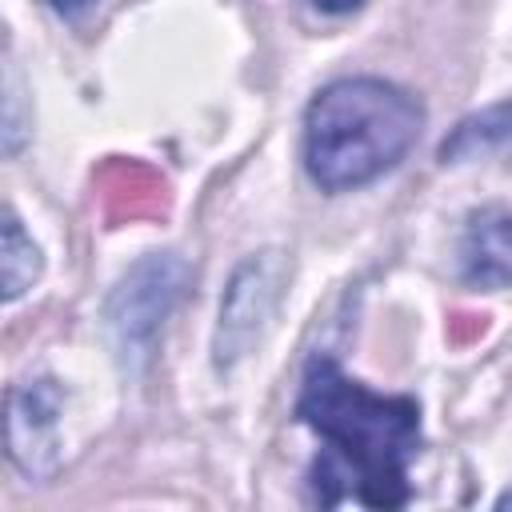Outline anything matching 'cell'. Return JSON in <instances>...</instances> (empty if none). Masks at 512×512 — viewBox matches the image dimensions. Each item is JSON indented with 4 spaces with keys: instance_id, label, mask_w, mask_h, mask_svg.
<instances>
[{
    "instance_id": "1",
    "label": "cell",
    "mask_w": 512,
    "mask_h": 512,
    "mask_svg": "<svg viewBox=\"0 0 512 512\" xmlns=\"http://www.w3.org/2000/svg\"><path fill=\"white\" fill-rule=\"evenodd\" d=\"M296 420L320 440L308 472L320 508H404L412 500L408 468L424 444L416 396L372 392L336 356L312 352L296 392Z\"/></svg>"
},
{
    "instance_id": "2",
    "label": "cell",
    "mask_w": 512,
    "mask_h": 512,
    "mask_svg": "<svg viewBox=\"0 0 512 512\" xmlns=\"http://www.w3.org/2000/svg\"><path fill=\"white\" fill-rule=\"evenodd\" d=\"M424 128V104L384 76H340L304 108V172L336 196L392 172Z\"/></svg>"
},
{
    "instance_id": "3",
    "label": "cell",
    "mask_w": 512,
    "mask_h": 512,
    "mask_svg": "<svg viewBox=\"0 0 512 512\" xmlns=\"http://www.w3.org/2000/svg\"><path fill=\"white\" fill-rule=\"evenodd\" d=\"M188 280H192L188 260H180L176 252H152L140 264H132L128 276L112 288L104 304V320L124 368H140L152 356V344L164 320L172 316V308L180 304Z\"/></svg>"
},
{
    "instance_id": "4",
    "label": "cell",
    "mask_w": 512,
    "mask_h": 512,
    "mask_svg": "<svg viewBox=\"0 0 512 512\" xmlns=\"http://www.w3.org/2000/svg\"><path fill=\"white\" fill-rule=\"evenodd\" d=\"M288 284V260L284 252H252L248 260L236 264L224 296H220V316H216V336H212V360L220 372L236 368L252 344L264 336L272 324L280 296Z\"/></svg>"
},
{
    "instance_id": "5",
    "label": "cell",
    "mask_w": 512,
    "mask_h": 512,
    "mask_svg": "<svg viewBox=\"0 0 512 512\" xmlns=\"http://www.w3.org/2000/svg\"><path fill=\"white\" fill-rule=\"evenodd\" d=\"M60 384L40 376L8 392V456L24 476H48L56 468V420Z\"/></svg>"
},
{
    "instance_id": "6",
    "label": "cell",
    "mask_w": 512,
    "mask_h": 512,
    "mask_svg": "<svg viewBox=\"0 0 512 512\" xmlns=\"http://www.w3.org/2000/svg\"><path fill=\"white\" fill-rule=\"evenodd\" d=\"M456 272L468 288H480V292L512 288V212L508 208L488 204L464 220Z\"/></svg>"
},
{
    "instance_id": "7",
    "label": "cell",
    "mask_w": 512,
    "mask_h": 512,
    "mask_svg": "<svg viewBox=\"0 0 512 512\" xmlns=\"http://www.w3.org/2000/svg\"><path fill=\"white\" fill-rule=\"evenodd\" d=\"M440 164H472V160H496L512 172V96L496 100L472 116H464L436 148Z\"/></svg>"
},
{
    "instance_id": "8",
    "label": "cell",
    "mask_w": 512,
    "mask_h": 512,
    "mask_svg": "<svg viewBox=\"0 0 512 512\" xmlns=\"http://www.w3.org/2000/svg\"><path fill=\"white\" fill-rule=\"evenodd\" d=\"M44 272V252L40 244L24 232L20 216L12 208H4V240H0V284H4V300H20Z\"/></svg>"
},
{
    "instance_id": "9",
    "label": "cell",
    "mask_w": 512,
    "mask_h": 512,
    "mask_svg": "<svg viewBox=\"0 0 512 512\" xmlns=\"http://www.w3.org/2000/svg\"><path fill=\"white\" fill-rule=\"evenodd\" d=\"M320 12H328V16H348V12H356L364 0H312Z\"/></svg>"
},
{
    "instance_id": "10",
    "label": "cell",
    "mask_w": 512,
    "mask_h": 512,
    "mask_svg": "<svg viewBox=\"0 0 512 512\" xmlns=\"http://www.w3.org/2000/svg\"><path fill=\"white\" fill-rule=\"evenodd\" d=\"M48 4H52L60 16H72V20H76V16H80V12H88L96 0H48Z\"/></svg>"
},
{
    "instance_id": "11",
    "label": "cell",
    "mask_w": 512,
    "mask_h": 512,
    "mask_svg": "<svg viewBox=\"0 0 512 512\" xmlns=\"http://www.w3.org/2000/svg\"><path fill=\"white\" fill-rule=\"evenodd\" d=\"M496 508H512V488H508V492H500V496H496Z\"/></svg>"
}]
</instances>
